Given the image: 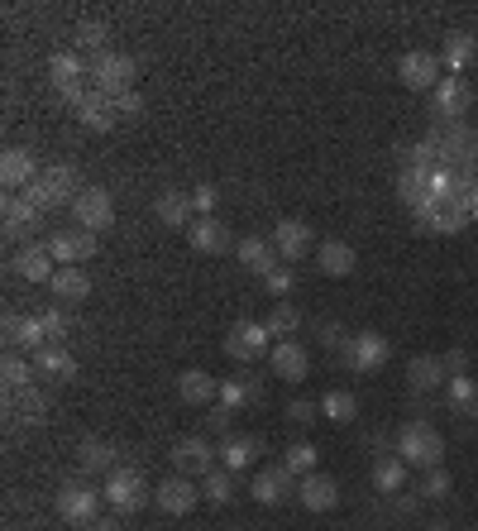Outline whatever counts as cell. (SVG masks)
<instances>
[{"mask_svg": "<svg viewBox=\"0 0 478 531\" xmlns=\"http://www.w3.org/2000/svg\"><path fill=\"white\" fill-rule=\"evenodd\" d=\"M48 288H53L58 302H87V297H91V278H87V268L72 264V268H58Z\"/></svg>", "mask_w": 478, "mask_h": 531, "instance_id": "obj_35", "label": "cell"}, {"mask_svg": "<svg viewBox=\"0 0 478 531\" xmlns=\"http://www.w3.org/2000/svg\"><path fill=\"white\" fill-rule=\"evenodd\" d=\"M72 221L82 225V230H91V235L110 230L115 225V197H110L106 187H82L77 201H72Z\"/></svg>", "mask_w": 478, "mask_h": 531, "instance_id": "obj_7", "label": "cell"}, {"mask_svg": "<svg viewBox=\"0 0 478 531\" xmlns=\"http://www.w3.org/2000/svg\"><path fill=\"white\" fill-rule=\"evenodd\" d=\"M235 259L244 268H254V273H268V268H278L283 259H278V249H273V235H244V240H235Z\"/></svg>", "mask_w": 478, "mask_h": 531, "instance_id": "obj_23", "label": "cell"}, {"mask_svg": "<svg viewBox=\"0 0 478 531\" xmlns=\"http://www.w3.org/2000/svg\"><path fill=\"white\" fill-rule=\"evenodd\" d=\"M153 211H158V221L168 225V230H192V225H196V201H192V192H182V187L158 192Z\"/></svg>", "mask_w": 478, "mask_h": 531, "instance_id": "obj_19", "label": "cell"}, {"mask_svg": "<svg viewBox=\"0 0 478 531\" xmlns=\"http://www.w3.org/2000/svg\"><path fill=\"white\" fill-rule=\"evenodd\" d=\"M263 288L273 292V297H287V292H297V273H292V264H278L263 273Z\"/></svg>", "mask_w": 478, "mask_h": 531, "instance_id": "obj_45", "label": "cell"}, {"mask_svg": "<svg viewBox=\"0 0 478 531\" xmlns=\"http://www.w3.org/2000/svg\"><path fill=\"white\" fill-rule=\"evenodd\" d=\"M297 479H306V474H316V465H321V450L316 445H306V441H297L292 450H287V460H283Z\"/></svg>", "mask_w": 478, "mask_h": 531, "instance_id": "obj_43", "label": "cell"}, {"mask_svg": "<svg viewBox=\"0 0 478 531\" xmlns=\"http://www.w3.org/2000/svg\"><path fill=\"white\" fill-rule=\"evenodd\" d=\"M345 340H349L345 326H326V331H321V345H326L330 354H340V345H345Z\"/></svg>", "mask_w": 478, "mask_h": 531, "instance_id": "obj_53", "label": "cell"}, {"mask_svg": "<svg viewBox=\"0 0 478 531\" xmlns=\"http://www.w3.org/2000/svg\"><path fill=\"white\" fill-rule=\"evenodd\" d=\"M445 369H450V378H464V374H469V350L455 345V350L445 354Z\"/></svg>", "mask_w": 478, "mask_h": 531, "instance_id": "obj_51", "label": "cell"}, {"mask_svg": "<svg viewBox=\"0 0 478 531\" xmlns=\"http://www.w3.org/2000/svg\"><path fill=\"white\" fill-rule=\"evenodd\" d=\"M450 383V369H445V354H416L412 364H407V388H412L416 398H426L435 388H445Z\"/></svg>", "mask_w": 478, "mask_h": 531, "instance_id": "obj_18", "label": "cell"}, {"mask_svg": "<svg viewBox=\"0 0 478 531\" xmlns=\"http://www.w3.org/2000/svg\"><path fill=\"white\" fill-rule=\"evenodd\" d=\"M39 221H44V211L24 197V192H10V197H5V240L10 244H20V249L24 244H34Z\"/></svg>", "mask_w": 478, "mask_h": 531, "instance_id": "obj_11", "label": "cell"}, {"mask_svg": "<svg viewBox=\"0 0 478 531\" xmlns=\"http://www.w3.org/2000/svg\"><path fill=\"white\" fill-rule=\"evenodd\" d=\"M397 82H402L407 91H435L440 82H445V67H440L435 53L412 48V53H402V63H397Z\"/></svg>", "mask_w": 478, "mask_h": 531, "instance_id": "obj_8", "label": "cell"}, {"mask_svg": "<svg viewBox=\"0 0 478 531\" xmlns=\"http://www.w3.org/2000/svg\"><path fill=\"white\" fill-rule=\"evenodd\" d=\"M335 359L345 364L349 374H378V369H383V364L392 359V340H388V335H378V331L349 335Z\"/></svg>", "mask_w": 478, "mask_h": 531, "instance_id": "obj_3", "label": "cell"}, {"mask_svg": "<svg viewBox=\"0 0 478 531\" xmlns=\"http://www.w3.org/2000/svg\"><path fill=\"white\" fill-rule=\"evenodd\" d=\"M316 264H321L326 278H349V273L359 268V254H354V244H345V240H326V244H316Z\"/></svg>", "mask_w": 478, "mask_h": 531, "instance_id": "obj_27", "label": "cell"}, {"mask_svg": "<svg viewBox=\"0 0 478 531\" xmlns=\"http://www.w3.org/2000/svg\"><path fill=\"white\" fill-rule=\"evenodd\" d=\"M254 402H263L259 378H249V374L220 378V407H225V412H239V407H254Z\"/></svg>", "mask_w": 478, "mask_h": 531, "instance_id": "obj_31", "label": "cell"}, {"mask_svg": "<svg viewBox=\"0 0 478 531\" xmlns=\"http://www.w3.org/2000/svg\"><path fill=\"white\" fill-rule=\"evenodd\" d=\"M24 197L34 201L39 211H58V206H67V197L77 201V168L72 163H53V168H44L24 187Z\"/></svg>", "mask_w": 478, "mask_h": 531, "instance_id": "obj_2", "label": "cell"}, {"mask_svg": "<svg viewBox=\"0 0 478 531\" xmlns=\"http://www.w3.org/2000/svg\"><path fill=\"white\" fill-rule=\"evenodd\" d=\"M450 469H431V474H426V484L416 488V493H421V498H431V503H440V498H450Z\"/></svg>", "mask_w": 478, "mask_h": 531, "instance_id": "obj_46", "label": "cell"}, {"mask_svg": "<svg viewBox=\"0 0 478 531\" xmlns=\"http://www.w3.org/2000/svg\"><path fill=\"white\" fill-rule=\"evenodd\" d=\"M10 273L24 278V283H53L58 264H53L48 244H24V249H15V259H10Z\"/></svg>", "mask_w": 478, "mask_h": 531, "instance_id": "obj_17", "label": "cell"}, {"mask_svg": "<svg viewBox=\"0 0 478 531\" xmlns=\"http://www.w3.org/2000/svg\"><path fill=\"white\" fill-rule=\"evenodd\" d=\"M72 115H77V125H82V130H91V134H106V130H115V125H120L115 101H110V96H101V91H91V96Z\"/></svg>", "mask_w": 478, "mask_h": 531, "instance_id": "obj_22", "label": "cell"}, {"mask_svg": "<svg viewBox=\"0 0 478 531\" xmlns=\"http://www.w3.org/2000/svg\"><path fill=\"white\" fill-rule=\"evenodd\" d=\"M268 331H273V340H297V326H302V311L292 307V302H273V311H268V321H263Z\"/></svg>", "mask_w": 478, "mask_h": 531, "instance_id": "obj_37", "label": "cell"}, {"mask_svg": "<svg viewBox=\"0 0 478 531\" xmlns=\"http://www.w3.org/2000/svg\"><path fill=\"white\" fill-rule=\"evenodd\" d=\"M134 77H139V63L130 53H106V58L91 63V87L101 96H110V101H120L125 91H134Z\"/></svg>", "mask_w": 478, "mask_h": 531, "instance_id": "obj_4", "label": "cell"}, {"mask_svg": "<svg viewBox=\"0 0 478 531\" xmlns=\"http://www.w3.org/2000/svg\"><path fill=\"white\" fill-rule=\"evenodd\" d=\"M254 498H259L263 508H278L287 498H297V474L287 465H263L254 474Z\"/></svg>", "mask_w": 478, "mask_h": 531, "instance_id": "obj_13", "label": "cell"}, {"mask_svg": "<svg viewBox=\"0 0 478 531\" xmlns=\"http://www.w3.org/2000/svg\"><path fill=\"white\" fill-rule=\"evenodd\" d=\"M287 421H292V426H311V421H321V402L292 398V402H287Z\"/></svg>", "mask_w": 478, "mask_h": 531, "instance_id": "obj_48", "label": "cell"}, {"mask_svg": "<svg viewBox=\"0 0 478 531\" xmlns=\"http://www.w3.org/2000/svg\"><path fill=\"white\" fill-rule=\"evenodd\" d=\"M82 72H91V63L72 48H58L53 58H48V82H53V91H63V87H72V82H82Z\"/></svg>", "mask_w": 478, "mask_h": 531, "instance_id": "obj_33", "label": "cell"}, {"mask_svg": "<svg viewBox=\"0 0 478 531\" xmlns=\"http://www.w3.org/2000/svg\"><path fill=\"white\" fill-rule=\"evenodd\" d=\"M91 531H125V527H120V522H96Z\"/></svg>", "mask_w": 478, "mask_h": 531, "instance_id": "obj_55", "label": "cell"}, {"mask_svg": "<svg viewBox=\"0 0 478 531\" xmlns=\"http://www.w3.org/2000/svg\"><path fill=\"white\" fill-rule=\"evenodd\" d=\"M220 345H225V354H230V359H239V364H254L259 354H273V331H268L263 321H235V326H230V335H225Z\"/></svg>", "mask_w": 478, "mask_h": 531, "instance_id": "obj_6", "label": "cell"}, {"mask_svg": "<svg viewBox=\"0 0 478 531\" xmlns=\"http://www.w3.org/2000/svg\"><path fill=\"white\" fill-rule=\"evenodd\" d=\"M445 398H450V407H455L459 417H478V378H450L445 383Z\"/></svg>", "mask_w": 478, "mask_h": 531, "instance_id": "obj_36", "label": "cell"}, {"mask_svg": "<svg viewBox=\"0 0 478 531\" xmlns=\"http://www.w3.org/2000/svg\"><path fill=\"white\" fill-rule=\"evenodd\" d=\"M426 531H450V522H431V527H426Z\"/></svg>", "mask_w": 478, "mask_h": 531, "instance_id": "obj_56", "label": "cell"}, {"mask_svg": "<svg viewBox=\"0 0 478 531\" xmlns=\"http://www.w3.org/2000/svg\"><path fill=\"white\" fill-rule=\"evenodd\" d=\"M5 340H10V345H20V350H29V354H39L44 345H53V340H48V326H44V316H39V311H29V316L10 311V316H5Z\"/></svg>", "mask_w": 478, "mask_h": 531, "instance_id": "obj_15", "label": "cell"}, {"mask_svg": "<svg viewBox=\"0 0 478 531\" xmlns=\"http://www.w3.org/2000/svg\"><path fill=\"white\" fill-rule=\"evenodd\" d=\"M101 493H106V503L115 512H139L144 498H153L149 488H144V474H139V469H110Z\"/></svg>", "mask_w": 478, "mask_h": 531, "instance_id": "obj_9", "label": "cell"}, {"mask_svg": "<svg viewBox=\"0 0 478 531\" xmlns=\"http://www.w3.org/2000/svg\"><path fill=\"white\" fill-rule=\"evenodd\" d=\"M273 249H278L283 264H302L306 254L316 249V235H311L306 221H278L273 225Z\"/></svg>", "mask_w": 478, "mask_h": 531, "instance_id": "obj_14", "label": "cell"}, {"mask_svg": "<svg viewBox=\"0 0 478 531\" xmlns=\"http://www.w3.org/2000/svg\"><path fill=\"white\" fill-rule=\"evenodd\" d=\"M201 498L216 503V508H225V503L235 498V474H230V469H211V474L201 479Z\"/></svg>", "mask_w": 478, "mask_h": 531, "instance_id": "obj_42", "label": "cell"}, {"mask_svg": "<svg viewBox=\"0 0 478 531\" xmlns=\"http://www.w3.org/2000/svg\"><path fill=\"white\" fill-rule=\"evenodd\" d=\"M297 503H302L306 512H330L335 503H340V484L330 479V474H306V479H297Z\"/></svg>", "mask_w": 478, "mask_h": 531, "instance_id": "obj_20", "label": "cell"}, {"mask_svg": "<svg viewBox=\"0 0 478 531\" xmlns=\"http://www.w3.org/2000/svg\"><path fill=\"white\" fill-rule=\"evenodd\" d=\"M101 503H106V493H101V488H91L87 479L63 484V493H58V512H63V522H72V527H96Z\"/></svg>", "mask_w": 478, "mask_h": 531, "instance_id": "obj_5", "label": "cell"}, {"mask_svg": "<svg viewBox=\"0 0 478 531\" xmlns=\"http://www.w3.org/2000/svg\"><path fill=\"white\" fill-rule=\"evenodd\" d=\"M177 398L192 402V407H206V402L220 398V378H211L206 369H182V378H177Z\"/></svg>", "mask_w": 478, "mask_h": 531, "instance_id": "obj_30", "label": "cell"}, {"mask_svg": "<svg viewBox=\"0 0 478 531\" xmlns=\"http://www.w3.org/2000/svg\"><path fill=\"white\" fill-rule=\"evenodd\" d=\"M431 96H435V111L445 115V120H459V115L469 111V101H474V87H469L464 77H445Z\"/></svg>", "mask_w": 478, "mask_h": 531, "instance_id": "obj_28", "label": "cell"}, {"mask_svg": "<svg viewBox=\"0 0 478 531\" xmlns=\"http://www.w3.org/2000/svg\"><path fill=\"white\" fill-rule=\"evenodd\" d=\"M15 407H20V421H29V426H39L48 412V398L39 393V388H20V398H15Z\"/></svg>", "mask_w": 478, "mask_h": 531, "instance_id": "obj_44", "label": "cell"}, {"mask_svg": "<svg viewBox=\"0 0 478 531\" xmlns=\"http://www.w3.org/2000/svg\"><path fill=\"white\" fill-rule=\"evenodd\" d=\"M115 111H120V120H139V115H144V96H139V91H125V96L115 101Z\"/></svg>", "mask_w": 478, "mask_h": 531, "instance_id": "obj_50", "label": "cell"}, {"mask_svg": "<svg viewBox=\"0 0 478 531\" xmlns=\"http://www.w3.org/2000/svg\"><path fill=\"white\" fill-rule=\"evenodd\" d=\"M216 445L206 441V436H182L173 445V469L177 474H187V479H206L211 469H216Z\"/></svg>", "mask_w": 478, "mask_h": 531, "instance_id": "obj_12", "label": "cell"}, {"mask_svg": "<svg viewBox=\"0 0 478 531\" xmlns=\"http://www.w3.org/2000/svg\"><path fill=\"white\" fill-rule=\"evenodd\" d=\"M268 364H273V374H278V378H287V383H302L306 369H311V354H306L297 340H273Z\"/></svg>", "mask_w": 478, "mask_h": 531, "instance_id": "obj_21", "label": "cell"}, {"mask_svg": "<svg viewBox=\"0 0 478 531\" xmlns=\"http://www.w3.org/2000/svg\"><path fill=\"white\" fill-rule=\"evenodd\" d=\"M192 201H196V216H211V211H216V201H220V192L211 187V182H201V187L192 192Z\"/></svg>", "mask_w": 478, "mask_h": 531, "instance_id": "obj_49", "label": "cell"}, {"mask_svg": "<svg viewBox=\"0 0 478 531\" xmlns=\"http://www.w3.org/2000/svg\"><path fill=\"white\" fill-rule=\"evenodd\" d=\"M39 316H44V326H48V340H53V345H63V340H67V331H72L67 311H63V307H44Z\"/></svg>", "mask_w": 478, "mask_h": 531, "instance_id": "obj_47", "label": "cell"}, {"mask_svg": "<svg viewBox=\"0 0 478 531\" xmlns=\"http://www.w3.org/2000/svg\"><path fill=\"white\" fill-rule=\"evenodd\" d=\"M392 503H397V512H416V508H421V498H416V493H407V488H402Z\"/></svg>", "mask_w": 478, "mask_h": 531, "instance_id": "obj_54", "label": "cell"}, {"mask_svg": "<svg viewBox=\"0 0 478 531\" xmlns=\"http://www.w3.org/2000/svg\"><path fill=\"white\" fill-rule=\"evenodd\" d=\"M407 474H412V465H407L402 455H378V460H373V488L388 493V498H397V493L407 488Z\"/></svg>", "mask_w": 478, "mask_h": 531, "instance_id": "obj_32", "label": "cell"}, {"mask_svg": "<svg viewBox=\"0 0 478 531\" xmlns=\"http://www.w3.org/2000/svg\"><path fill=\"white\" fill-rule=\"evenodd\" d=\"M153 503L168 512V517H182V512H192L201 503V488L187 474H173V479H163V484L153 488Z\"/></svg>", "mask_w": 478, "mask_h": 531, "instance_id": "obj_16", "label": "cell"}, {"mask_svg": "<svg viewBox=\"0 0 478 531\" xmlns=\"http://www.w3.org/2000/svg\"><path fill=\"white\" fill-rule=\"evenodd\" d=\"M48 254H53V264L58 268H82L91 259V254H96V235H91V230H82V225H72V230H53V235H48Z\"/></svg>", "mask_w": 478, "mask_h": 531, "instance_id": "obj_10", "label": "cell"}, {"mask_svg": "<svg viewBox=\"0 0 478 531\" xmlns=\"http://www.w3.org/2000/svg\"><path fill=\"white\" fill-rule=\"evenodd\" d=\"M77 53H91V63H96V58H106V53H115V48H110V29H106V24H96V20L82 24V29H77Z\"/></svg>", "mask_w": 478, "mask_h": 531, "instance_id": "obj_39", "label": "cell"}, {"mask_svg": "<svg viewBox=\"0 0 478 531\" xmlns=\"http://www.w3.org/2000/svg\"><path fill=\"white\" fill-rule=\"evenodd\" d=\"M77 465H82V474H110V465H115V445L82 441V450H77Z\"/></svg>", "mask_w": 478, "mask_h": 531, "instance_id": "obj_38", "label": "cell"}, {"mask_svg": "<svg viewBox=\"0 0 478 531\" xmlns=\"http://www.w3.org/2000/svg\"><path fill=\"white\" fill-rule=\"evenodd\" d=\"M478 58V39L469 29H455V34H445V48H440V67L450 72V77H464V67Z\"/></svg>", "mask_w": 478, "mask_h": 531, "instance_id": "obj_25", "label": "cell"}, {"mask_svg": "<svg viewBox=\"0 0 478 531\" xmlns=\"http://www.w3.org/2000/svg\"><path fill=\"white\" fill-rule=\"evenodd\" d=\"M0 378H5V388H10V393H20V388H34L39 369H34V359H20V354H10V359L0 364Z\"/></svg>", "mask_w": 478, "mask_h": 531, "instance_id": "obj_40", "label": "cell"}, {"mask_svg": "<svg viewBox=\"0 0 478 531\" xmlns=\"http://www.w3.org/2000/svg\"><path fill=\"white\" fill-rule=\"evenodd\" d=\"M187 240H192L196 254H225V249H235L230 230H225L216 216H196V225L187 230Z\"/></svg>", "mask_w": 478, "mask_h": 531, "instance_id": "obj_26", "label": "cell"}, {"mask_svg": "<svg viewBox=\"0 0 478 531\" xmlns=\"http://www.w3.org/2000/svg\"><path fill=\"white\" fill-rule=\"evenodd\" d=\"M321 417H330V421H354V417H359V398H354L349 388H330L326 398H321Z\"/></svg>", "mask_w": 478, "mask_h": 531, "instance_id": "obj_41", "label": "cell"}, {"mask_svg": "<svg viewBox=\"0 0 478 531\" xmlns=\"http://www.w3.org/2000/svg\"><path fill=\"white\" fill-rule=\"evenodd\" d=\"M34 369H39V378H63V383H72V378H77V359L67 354V345H44V350L34 354Z\"/></svg>", "mask_w": 478, "mask_h": 531, "instance_id": "obj_34", "label": "cell"}, {"mask_svg": "<svg viewBox=\"0 0 478 531\" xmlns=\"http://www.w3.org/2000/svg\"><path fill=\"white\" fill-rule=\"evenodd\" d=\"M392 455H402L412 469H445V436L435 431L431 421H407L402 431H397V450Z\"/></svg>", "mask_w": 478, "mask_h": 531, "instance_id": "obj_1", "label": "cell"}, {"mask_svg": "<svg viewBox=\"0 0 478 531\" xmlns=\"http://www.w3.org/2000/svg\"><path fill=\"white\" fill-rule=\"evenodd\" d=\"M39 173H44V168H39V158L29 154V149H5V154H0V182L15 187V192H24Z\"/></svg>", "mask_w": 478, "mask_h": 531, "instance_id": "obj_24", "label": "cell"}, {"mask_svg": "<svg viewBox=\"0 0 478 531\" xmlns=\"http://www.w3.org/2000/svg\"><path fill=\"white\" fill-rule=\"evenodd\" d=\"M230 421H235V412H225V407H216V412L206 417V431H216L220 441H225V436H230Z\"/></svg>", "mask_w": 478, "mask_h": 531, "instance_id": "obj_52", "label": "cell"}, {"mask_svg": "<svg viewBox=\"0 0 478 531\" xmlns=\"http://www.w3.org/2000/svg\"><path fill=\"white\" fill-rule=\"evenodd\" d=\"M259 455H263L259 436H225L220 441V469H230V474H244Z\"/></svg>", "mask_w": 478, "mask_h": 531, "instance_id": "obj_29", "label": "cell"}]
</instances>
